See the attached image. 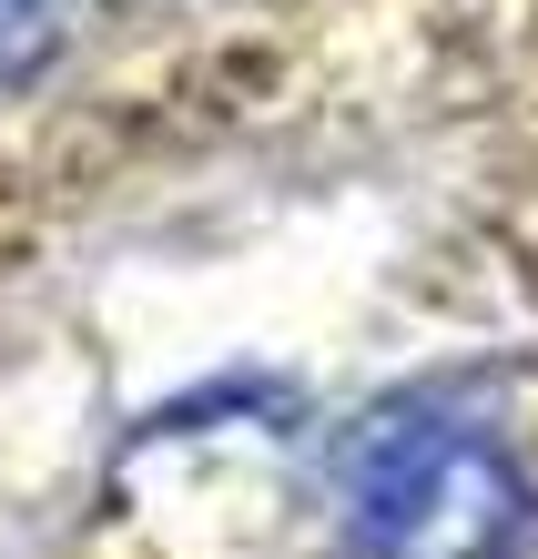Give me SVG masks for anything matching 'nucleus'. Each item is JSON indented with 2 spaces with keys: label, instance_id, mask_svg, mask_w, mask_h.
Returning a JSON list of instances; mask_svg holds the SVG:
<instances>
[{
  "label": "nucleus",
  "instance_id": "nucleus-1",
  "mask_svg": "<svg viewBox=\"0 0 538 559\" xmlns=\"http://www.w3.org/2000/svg\"><path fill=\"white\" fill-rule=\"evenodd\" d=\"M335 519L356 559H518L538 488L488 417L396 397L335 448Z\"/></svg>",
  "mask_w": 538,
  "mask_h": 559
},
{
  "label": "nucleus",
  "instance_id": "nucleus-2",
  "mask_svg": "<svg viewBox=\"0 0 538 559\" xmlns=\"http://www.w3.org/2000/svg\"><path fill=\"white\" fill-rule=\"evenodd\" d=\"M82 21H92V0H0V92H31L82 41Z\"/></svg>",
  "mask_w": 538,
  "mask_h": 559
}]
</instances>
